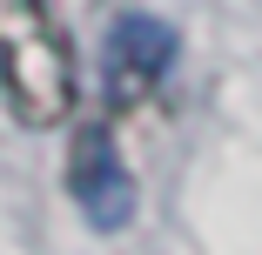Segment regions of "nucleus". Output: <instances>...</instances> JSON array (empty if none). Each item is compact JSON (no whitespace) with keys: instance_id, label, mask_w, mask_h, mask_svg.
Instances as JSON below:
<instances>
[{"instance_id":"1","label":"nucleus","mask_w":262,"mask_h":255,"mask_svg":"<svg viewBox=\"0 0 262 255\" xmlns=\"http://www.w3.org/2000/svg\"><path fill=\"white\" fill-rule=\"evenodd\" d=\"M74 101L81 67L54 0H0V108L20 128H61Z\"/></svg>"},{"instance_id":"2","label":"nucleus","mask_w":262,"mask_h":255,"mask_svg":"<svg viewBox=\"0 0 262 255\" xmlns=\"http://www.w3.org/2000/svg\"><path fill=\"white\" fill-rule=\"evenodd\" d=\"M168 67H175V27L141 7L115 14L108 40H101V114H135L168 81Z\"/></svg>"},{"instance_id":"3","label":"nucleus","mask_w":262,"mask_h":255,"mask_svg":"<svg viewBox=\"0 0 262 255\" xmlns=\"http://www.w3.org/2000/svg\"><path fill=\"white\" fill-rule=\"evenodd\" d=\"M68 195H74V208L101 235H115V228L135 222L141 195H135V175L121 168V148H115L108 121H81L74 128V141H68Z\"/></svg>"}]
</instances>
